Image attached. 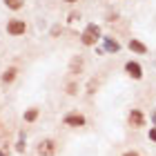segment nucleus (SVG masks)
Returning a JSON list of instances; mask_svg holds the SVG:
<instances>
[{
    "label": "nucleus",
    "instance_id": "nucleus-2",
    "mask_svg": "<svg viewBox=\"0 0 156 156\" xmlns=\"http://www.w3.org/2000/svg\"><path fill=\"white\" fill-rule=\"evenodd\" d=\"M7 29H9V34H13V36H18V34H25V23H23V20H11Z\"/></svg>",
    "mask_w": 156,
    "mask_h": 156
},
{
    "label": "nucleus",
    "instance_id": "nucleus-5",
    "mask_svg": "<svg viewBox=\"0 0 156 156\" xmlns=\"http://www.w3.org/2000/svg\"><path fill=\"white\" fill-rule=\"evenodd\" d=\"M125 69H127V74H129L132 78H140V76H143V74H140V67L136 65V62H127Z\"/></svg>",
    "mask_w": 156,
    "mask_h": 156
},
{
    "label": "nucleus",
    "instance_id": "nucleus-4",
    "mask_svg": "<svg viewBox=\"0 0 156 156\" xmlns=\"http://www.w3.org/2000/svg\"><path fill=\"white\" fill-rule=\"evenodd\" d=\"M129 123H132V127H143L145 125V118H143V114H140L138 109H134L129 114Z\"/></svg>",
    "mask_w": 156,
    "mask_h": 156
},
{
    "label": "nucleus",
    "instance_id": "nucleus-13",
    "mask_svg": "<svg viewBox=\"0 0 156 156\" xmlns=\"http://www.w3.org/2000/svg\"><path fill=\"white\" fill-rule=\"evenodd\" d=\"M16 150H18V152H25V140H20V143L16 145Z\"/></svg>",
    "mask_w": 156,
    "mask_h": 156
},
{
    "label": "nucleus",
    "instance_id": "nucleus-15",
    "mask_svg": "<svg viewBox=\"0 0 156 156\" xmlns=\"http://www.w3.org/2000/svg\"><path fill=\"white\" fill-rule=\"evenodd\" d=\"M123 156H138L136 152H127V154H123Z\"/></svg>",
    "mask_w": 156,
    "mask_h": 156
},
{
    "label": "nucleus",
    "instance_id": "nucleus-16",
    "mask_svg": "<svg viewBox=\"0 0 156 156\" xmlns=\"http://www.w3.org/2000/svg\"><path fill=\"white\" fill-rule=\"evenodd\" d=\"M154 123H156V112H154Z\"/></svg>",
    "mask_w": 156,
    "mask_h": 156
},
{
    "label": "nucleus",
    "instance_id": "nucleus-17",
    "mask_svg": "<svg viewBox=\"0 0 156 156\" xmlns=\"http://www.w3.org/2000/svg\"><path fill=\"white\" fill-rule=\"evenodd\" d=\"M67 2H76V0H67Z\"/></svg>",
    "mask_w": 156,
    "mask_h": 156
},
{
    "label": "nucleus",
    "instance_id": "nucleus-11",
    "mask_svg": "<svg viewBox=\"0 0 156 156\" xmlns=\"http://www.w3.org/2000/svg\"><path fill=\"white\" fill-rule=\"evenodd\" d=\"M80 67H83V60L80 58H74L72 60V72H76V69H80Z\"/></svg>",
    "mask_w": 156,
    "mask_h": 156
},
{
    "label": "nucleus",
    "instance_id": "nucleus-3",
    "mask_svg": "<svg viewBox=\"0 0 156 156\" xmlns=\"http://www.w3.org/2000/svg\"><path fill=\"white\" fill-rule=\"evenodd\" d=\"M38 154L40 156H54V143L51 140H42L40 147H38Z\"/></svg>",
    "mask_w": 156,
    "mask_h": 156
},
{
    "label": "nucleus",
    "instance_id": "nucleus-7",
    "mask_svg": "<svg viewBox=\"0 0 156 156\" xmlns=\"http://www.w3.org/2000/svg\"><path fill=\"white\" fill-rule=\"evenodd\" d=\"M129 49H134V51H138V54H145L147 51L145 45H143V42H138V40H132L129 42Z\"/></svg>",
    "mask_w": 156,
    "mask_h": 156
},
{
    "label": "nucleus",
    "instance_id": "nucleus-1",
    "mask_svg": "<svg viewBox=\"0 0 156 156\" xmlns=\"http://www.w3.org/2000/svg\"><path fill=\"white\" fill-rule=\"evenodd\" d=\"M98 36H101V29H98L96 25H89L87 29L83 31V42L85 45H94V42L98 40Z\"/></svg>",
    "mask_w": 156,
    "mask_h": 156
},
{
    "label": "nucleus",
    "instance_id": "nucleus-8",
    "mask_svg": "<svg viewBox=\"0 0 156 156\" xmlns=\"http://www.w3.org/2000/svg\"><path fill=\"white\" fill-rule=\"evenodd\" d=\"M105 47H107L109 51H118V42L116 40H107V42H105Z\"/></svg>",
    "mask_w": 156,
    "mask_h": 156
},
{
    "label": "nucleus",
    "instance_id": "nucleus-14",
    "mask_svg": "<svg viewBox=\"0 0 156 156\" xmlns=\"http://www.w3.org/2000/svg\"><path fill=\"white\" fill-rule=\"evenodd\" d=\"M150 138H152V140H156V127H154V129L150 132Z\"/></svg>",
    "mask_w": 156,
    "mask_h": 156
},
{
    "label": "nucleus",
    "instance_id": "nucleus-9",
    "mask_svg": "<svg viewBox=\"0 0 156 156\" xmlns=\"http://www.w3.org/2000/svg\"><path fill=\"white\" fill-rule=\"evenodd\" d=\"M13 76H16V69H9V72L2 76V80H5V83H11V80H13Z\"/></svg>",
    "mask_w": 156,
    "mask_h": 156
},
{
    "label": "nucleus",
    "instance_id": "nucleus-6",
    "mask_svg": "<svg viewBox=\"0 0 156 156\" xmlns=\"http://www.w3.org/2000/svg\"><path fill=\"white\" fill-rule=\"evenodd\" d=\"M65 123H67V125H83L85 118L78 116V114H69V116H65Z\"/></svg>",
    "mask_w": 156,
    "mask_h": 156
},
{
    "label": "nucleus",
    "instance_id": "nucleus-12",
    "mask_svg": "<svg viewBox=\"0 0 156 156\" xmlns=\"http://www.w3.org/2000/svg\"><path fill=\"white\" fill-rule=\"evenodd\" d=\"M7 7H11V9H20V0H5Z\"/></svg>",
    "mask_w": 156,
    "mask_h": 156
},
{
    "label": "nucleus",
    "instance_id": "nucleus-10",
    "mask_svg": "<svg viewBox=\"0 0 156 156\" xmlns=\"http://www.w3.org/2000/svg\"><path fill=\"white\" fill-rule=\"evenodd\" d=\"M36 116H38V112H36V109H29V112L25 114V120H36Z\"/></svg>",
    "mask_w": 156,
    "mask_h": 156
}]
</instances>
